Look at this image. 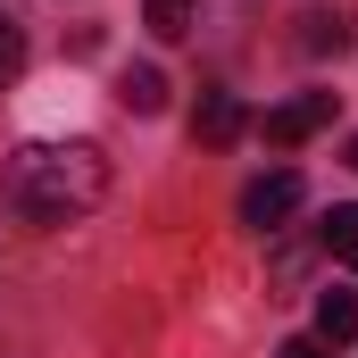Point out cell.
I'll list each match as a JSON object with an SVG mask.
<instances>
[{
	"instance_id": "1",
	"label": "cell",
	"mask_w": 358,
	"mask_h": 358,
	"mask_svg": "<svg viewBox=\"0 0 358 358\" xmlns=\"http://www.w3.org/2000/svg\"><path fill=\"white\" fill-rule=\"evenodd\" d=\"M0 192L25 225H67L108 200V159L100 142H17L0 167Z\"/></svg>"
},
{
	"instance_id": "2",
	"label": "cell",
	"mask_w": 358,
	"mask_h": 358,
	"mask_svg": "<svg viewBox=\"0 0 358 358\" xmlns=\"http://www.w3.org/2000/svg\"><path fill=\"white\" fill-rule=\"evenodd\" d=\"M292 217H300V176H292V167H275V176H259L242 192V225H250V234H283Z\"/></svg>"
},
{
	"instance_id": "3",
	"label": "cell",
	"mask_w": 358,
	"mask_h": 358,
	"mask_svg": "<svg viewBox=\"0 0 358 358\" xmlns=\"http://www.w3.org/2000/svg\"><path fill=\"white\" fill-rule=\"evenodd\" d=\"M325 125H334V92H300V100H283V108L259 117V134H267L275 150H300V142L325 134Z\"/></svg>"
},
{
	"instance_id": "4",
	"label": "cell",
	"mask_w": 358,
	"mask_h": 358,
	"mask_svg": "<svg viewBox=\"0 0 358 358\" xmlns=\"http://www.w3.org/2000/svg\"><path fill=\"white\" fill-rule=\"evenodd\" d=\"M242 134H250V108H242L234 92H200V108H192V142L225 150V142H242Z\"/></svg>"
},
{
	"instance_id": "5",
	"label": "cell",
	"mask_w": 358,
	"mask_h": 358,
	"mask_svg": "<svg viewBox=\"0 0 358 358\" xmlns=\"http://www.w3.org/2000/svg\"><path fill=\"white\" fill-rule=\"evenodd\" d=\"M317 342H325V350L358 342V300L350 292H317Z\"/></svg>"
},
{
	"instance_id": "6",
	"label": "cell",
	"mask_w": 358,
	"mask_h": 358,
	"mask_svg": "<svg viewBox=\"0 0 358 358\" xmlns=\"http://www.w3.org/2000/svg\"><path fill=\"white\" fill-rule=\"evenodd\" d=\"M117 100H125L134 117H159V108H167V76H159V67H125Z\"/></svg>"
},
{
	"instance_id": "7",
	"label": "cell",
	"mask_w": 358,
	"mask_h": 358,
	"mask_svg": "<svg viewBox=\"0 0 358 358\" xmlns=\"http://www.w3.org/2000/svg\"><path fill=\"white\" fill-rule=\"evenodd\" d=\"M317 242H325V250H334L342 267H358V200H342V208H334V217L317 225Z\"/></svg>"
},
{
	"instance_id": "8",
	"label": "cell",
	"mask_w": 358,
	"mask_h": 358,
	"mask_svg": "<svg viewBox=\"0 0 358 358\" xmlns=\"http://www.w3.org/2000/svg\"><path fill=\"white\" fill-rule=\"evenodd\" d=\"M342 42H350V25H342L334 8H308V17H300V50H342Z\"/></svg>"
},
{
	"instance_id": "9",
	"label": "cell",
	"mask_w": 358,
	"mask_h": 358,
	"mask_svg": "<svg viewBox=\"0 0 358 358\" xmlns=\"http://www.w3.org/2000/svg\"><path fill=\"white\" fill-rule=\"evenodd\" d=\"M142 25H150L159 42H176V34H192V0H150V8H142Z\"/></svg>"
},
{
	"instance_id": "10",
	"label": "cell",
	"mask_w": 358,
	"mask_h": 358,
	"mask_svg": "<svg viewBox=\"0 0 358 358\" xmlns=\"http://www.w3.org/2000/svg\"><path fill=\"white\" fill-rule=\"evenodd\" d=\"M17 67H25V34L17 17H0V84H17Z\"/></svg>"
},
{
	"instance_id": "11",
	"label": "cell",
	"mask_w": 358,
	"mask_h": 358,
	"mask_svg": "<svg viewBox=\"0 0 358 358\" xmlns=\"http://www.w3.org/2000/svg\"><path fill=\"white\" fill-rule=\"evenodd\" d=\"M275 358H334V350H325V342H283Z\"/></svg>"
},
{
	"instance_id": "12",
	"label": "cell",
	"mask_w": 358,
	"mask_h": 358,
	"mask_svg": "<svg viewBox=\"0 0 358 358\" xmlns=\"http://www.w3.org/2000/svg\"><path fill=\"white\" fill-rule=\"evenodd\" d=\"M350 167H358V134H350Z\"/></svg>"
}]
</instances>
